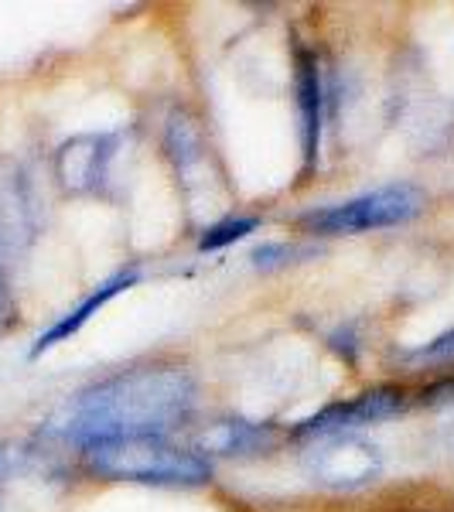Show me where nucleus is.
<instances>
[{
    "instance_id": "obj_1",
    "label": "nucleus",
    "mask_w": 454,
    "mask_h": 512,
    "mask_svg": "<svg viewBox=\"0 0 454 512\" xmlns=\"http://www.w3.org/2000/svg\"><path fill=\"white\" fill-rule=\"evenodd\" d=\"M198 386L181 366L127 369L76 396L65 437L82 451L123 437H168L195 410Z\"/></svg>"
},
{
    "instance_id": "obj_2",
    "label": "nucleus",
    "mask_w": 454,
    "mask_h": 512,
    "mask_svg": "<svg viewBox=\"0 0 454 512\" xmlns=\"http://www.w3.org/2000/svg\"><path fill=\"white\" fill-rule=\"evenodd\" d=\"M86 454L89 472L110 482L140 485H205L212 475L209 458L195 448L171 444L168 437H123V441L93 444Z\"/></svg>"
},
{
    "instance_id": "obj_3",
    "label": "nucleus",
    "mask_w": 454,
    "mask_h": 512,
    "mask_svg": "<svg viewBox=\"0 0 454 512\" xmlns=\"http://www.w3.org/2000/svg\"><path fill=\"white\" fill-rule=\"evenodd\" d=\"M424 209V192L410 181L376 188V192L356 195L349 202L328 205V209L308 212L301 222L304 229L318 236H349V233H369V229H390L403 226Z\"/></svg>"
},
{
    "instance_id": "obj_4",
    "label": "nucleus",
    "mask_w": 454,
    "mask_h": 512,
    "mask_svg": "<svg viewBox=\"0 0 454 512\" xmlns=\"http://www.w3.org/2000/svg\"><path fill=\"white\" fill-rule=\"evenodd\" d=\"M304 468L325 489L352 492L376 482L383 458H379L376 444L362 441V437L332 434V437H321V444H315V448L304 454Z\"/></svg>"
},
{
    "instance_id": "obj_5",
    "label": "nucleus",
    "mask_w": 454,
    "mask_h": 512,
    "mask_svg": "<svg viewBox=\"0 0 454 512\" xmlns=\"http://www.w3.org/2000/svg\"><path fill=\"white\" fill-rule=\"evenodd\" d=\"M400 407H403V390H400V386H373V390L352 396V400L328 403V407L318 410L315 417L301 420V424H297L291 434L294 437L345 434L349 427H362V424H373V420L393 417Z\"/></svg>"
},
{
    "instance_id": "obj_6",
    "label": "nucleus",
    "mask_w": 454,
    "mask_h": 512,
    "mask_svg": "<svg viewBox=\"0 0 454 512\" xmlns=\"http://www.w3.org/2000/svg\"><path fill=\"white\" fill-rule=\"evenodd\" d=\"M113 147L117 137L110 134H82L65 140L55 154V178H59L62 192L69 195H89L103 185L106 168L113 161Z\"/></svg>"
},
{
    "instance_id": "obj_7",
    "label": "nucleus",
    "mask_w": 454,
    "mask_h": 512,
    "mask_svg": "<svg viewBox=\"0 0 454 512\" xmlns=\"http://www.w3.org/2000/svg\"><path fill=\"white\" fill-rule=\"evenodd\" d=\"M297 106H301L304 168H315L321 130H325V82H321L318 62L308 52L297 55Z\"/></svg>"
},
{
    "instance_id": "obj_8",
    "label": "nucleus",
    "mask_w": 454,
    "mask_h": 512,
    "mask_svg": "<svg viewBox=\"0 0 454 512\" xmlns=\"http://www.w3.org/2000/svg\"><path fill=\"white\" fill-rule=\"evenodd\" d=\"M137 280H140V270H137V267H130V270H120V274H113L110 280H103V284H99L96 291L89 294L86 301L79 304V308H72L69 315H65V318H59V321H55L52 328H48L45 335L38 338V342H35V349H31V359H38L41 352L55 349V345H59V342H65V338H72V335L79 332L82 325H86L89 318L96 315L99 308H106V304H110L113 297H117V294H123V291H127V287H134Z\"/></svg>"
},
{
    "instance_id": "obj_9",
    "label": "nucleus",
    "mask_w": 454,
    "mask_h": 512,
    "mask_svg": "<svg viewBox=\"0 0 454 512\" xmlns=\"http://www.w3.org/2000/svg\"><path fill=\"white\" fill-rule=\"evenodd\" d=\"M277 441V431L274 424H250V420H219L212 424L209 431L198 437V454L209 458V454H257V451H267L274 448Z\"/></svg>"
},
{
    "instance_id": "obj_10",
    "label": "nucleus",
    "mask_w": 454,
    "mask_h": 512,
    "mask_svg": "<svg viewBox=\"0 0 454 512\" xmlns=\"http://www.w3.org/2000/svg\"><path fill=\"white\" fill-rule=\"evenodd\" d=\"M253 229H257V219L253 216H233V219H222L216 222V226H209L202 233V239H198V250H222V246L236 243V239L250 236Z\"/></svg>"
},
{
    "instance_id": "obj_11",
    "label": "nucleus",
    "mask_w": 454,
    "mask_h": 512,
    "mask_svg": "<svg viewBox=\"0 0 454 512\" xmlns=\"http://www.w3.org/2000/svg\"><path fill=\"white\" fill-rule=\"evenodd\" d=\"M168 151L171 158H175L178 168H185V164L198 161V154H202V144H198V134L192 127V120H181L175 117L168 123Z\"/></svg>"
},
{
    "instance_id": "obj_12",
    "label": "nucleus",
    "mask_w": 454,
    "mask_h": 512,
    "mask_svg": "<svg viewBox=\"0 0 454 512\" xmlns=\"http://www.w3.org/2000/svg\"><path fill=\"white\" fill-rule=\"evenodd\" d=\"M294 256H308V250L301 246H287V243H267L253 250V263L257 267H284V263H294Z\"/></svg>"
},
{
    "instance_id": "obj_13",
    "label": "nucleus",
    "mask_w": 454,
    "mask_h": 512,
    "mask_svg": "<svg viewBox=\"0 0 454 512\" xmlns=\"http://www.w3.org/2000/svg\"><path fill=\"white\" fill-rule=\"evenodd\" d=\"M417 359L424 362H454V328L444 335H437L434 342H427L424 349H417Z\"/></svg>"
},
{
    "instance_id": "obj_14",
    "label": "nucleus",
    "mask_w": 454,
    "mask_h": 512,
    "mask_svg": "<svg viewBox=\"0 0 454 512\" xmlns=\"http://www.w3.org/2000/svg\"><path fill=\"white\" fill-rule=\"evenodd\" d=\"M4 212H0V315L11 308V297H7V274H4Z\"/></svg>"
}]
</instances>
